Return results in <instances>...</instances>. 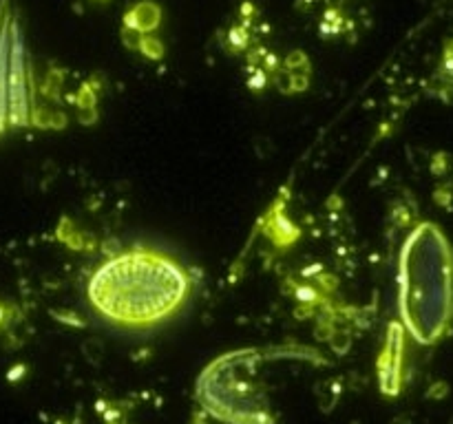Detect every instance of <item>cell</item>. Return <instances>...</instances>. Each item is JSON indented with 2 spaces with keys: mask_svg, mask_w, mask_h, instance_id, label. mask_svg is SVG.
<instances>
[{
  "mask_svg": "<svg viewBox=\"0 0 453 424\" xmlns=\"http://www.w3.org/2000/svg\"><path fill=\"white\" fill-rule=\"evenodd\" d=\"M97 316L124 329H151L188 303L191 279L171 254L131 248L100 263L86 285Z\"/></svg>",
  "mask_w": 453,
  "mask_h": 424,
  "instance_id": "obj_1",
  "label": "cell"
},
{
  "mask_svg": "<svg viewBox=\"0 0 453 424\" xmlns=\"http://www.w3.org/2000/svg\"><path fill=\"white\" fill-rule=\"evenodd\" d=\"M398 310L420 345H436L451 327L453 252L436 223H420L402 248Z\"/></svg>",
  "mask_w": 453,
  "mask_h": 424,
  "instance_id": "obj_2",
  "label": "cell"
},
{
  "mask_svg": "<svg viewBox=\"0 0 453 424\" xmlns=\"http://www.w3.org/2000/svg\"><path fill=\"white\" fill-rule=\"evenodd\" d=\"M25 40L7 3H0V131L25 117Z\"/></svg>",
  "mask_w": 453,
  "mask_h": 424,
  "instance_id": "obj_3",
  "label": "cell"
}]
</instances>
